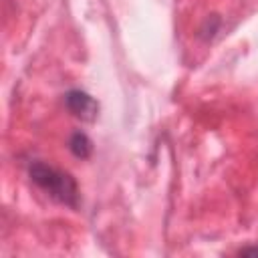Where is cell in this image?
<instances>
[{
  "instance_id": "obj_3",
  "label": "cell",
  "mask_w": 258,
  "mask_h": 258,
  "mask_svg": "<svg viewBox=\"0 0 258 258\" xmlns=\"http://www.w3.org/2000/svg\"><path fill=\"white\" fill-rule=\"evenodd\" d=\"M69 151L77 157V159H89L93 153V141L87 133L83 131H75L69 137Z\"/></svg>"
},
{
  "instance_id": "obj_1",
  "label": "cell",
  "mask_w": 258,
  "mask_h": 258,
  "mask_svg": "<svg viewBox=\"0 0 258 258\" xmlns=\"http://www.w3.org/2000/svg\"><path fill=\"white\" fill-rule=\"evenodd\" d=\"M28 177L56 204H62L71 210L79 208V185L69 171L34 159L28 163Z\"/></svg>"
},
{
  "instance_id": "obj_2",
  "label": "cell",
  "mask_w": 258,
  "mask_h": 258,
  "mask_svg": "<svg viewBox=\"0 0 258 258\" xmlns=\"http://www.w3.org/2000/svg\"><path fill=\"white\" fill-rule=\"evenodd\" d=\"M64 107L75 119L83 123H93L99 117V103L81 89H71L64 93Z\"/></svg>"
},
{
  "instance_id": "obj_4",
  "label": "cell",
  "mask_w": 258,
  "mask_h": 258,
  "mask_svg": "<svg viewBox=\"0 0 258 258\" xmlns=\"http://www.w3.org/2000/svg\"><path fill=\"white\" fill-rule=\"evenodd\" d=\"M240 254H242V256H258V248H256V246H254V248H242Z\"/></svg>"
}]
</instances>
